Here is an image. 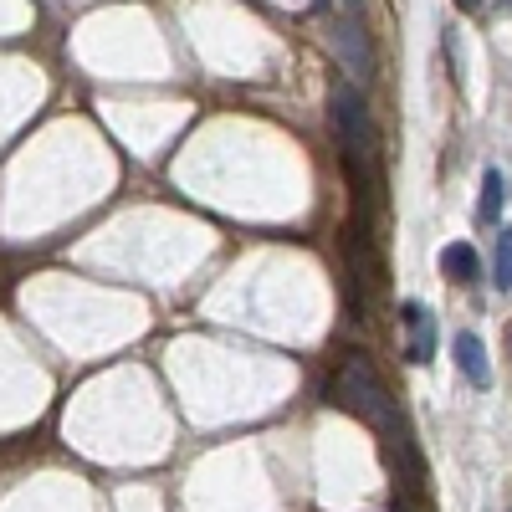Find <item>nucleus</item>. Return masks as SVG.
Returning <instances> with one entry per match:
<instances>
[{
  "instance_id": "nucleus-6",
  "label": "nucleus",
  "mask_w": 512,
  "mask_h": 512,
  "mask_svg": "<svg viewBox=\"0 0 512 512\" xmlns=\"http://www.w3.org/2000/svg\"><path fill=\"white\" fill-rule=\"evenodd\" d=\"M441 272H446L451 282H472V277L482 272L477 246H472V241H451V246L441 251Z\"/></svg>"
},
{
  "instance_id": "nucleus-9",
  "label": "nucleus",
  "mask_w": 512,
  "mask_h": 512,
  "mask_svg": "<svg viewBox=\"0 0 512 512\" xmlns=\"http://www.w3.org/2000/svg\"><path fill=\"white\" fill-rule=\"evenodd\" d=\"M456 6H461V11H477V6H482V0H456Z\"/></svg>"
},
{
  "instance_id": "nucleus-8",
  "label": "nucleus",
  "mask_w": 512,
  "mask_h": 512,
  "mask_svg": "<svg viewBox=\"0 0 512 512\" xmlns=\"http://www.w3.org/2000/svg\"><path fill=\"white\" fill-rule=\"evenodd\" d=\"M497 292H512V231L497 236Z\"/></svg>"
},
{
  "instance_id": "nucleus-3",
  "label": "nucleus",
  "mask_w": 512,
  "mask_h": 512,
  "mask_svg": "<svg viewBox=\"0 0 512 512\" xmlns=\"http://www.w3.org/2000/svg\"><path fill=\"white\" fill-rule=\"evenodd\" d=\"M400 323L410 328V364H431V354H436V318L425 313V303H405Z\"/></svg>"
},
{
  "instance_id": "nucleus-4",
  "label": "nucleus",
  "mask_w": 512,
  "mask_h": 512,
  "mask_svg": "<svg viewBox=\"0 0 512 512\" xmlns=\"http://www.w3.org/2000/svg\"><path fill=\"white\" fill-rule=\"evenodd\" d=\"M333 41H338V52H344V67H349L359 82H369V77H374V52H369L364 31H354L349 21H338V26H333Z\"/></svg>"
},
{
  "instance_id": "nucleus-5",
  "label": "nucleus",
  "mask_w": 512,
  "mask_h": 512,
  "mask_svg": "<svg viewBox=\"0 0 512 512\" xmlns=\"http://www.w3.org/2000/svg\"><path fill=\"white\" fill-rule=\"evenodd\" d=\"M456 364H461V374L472 379L477 390H487V384H492V359H487L477 333H456Z\"/></svg>"
},
{
  "instance_id": "nucleus-2",
  "label": "nucleus",
  "mask_w": 512,
  "mask_h": 512,
  "mask_svg": "<svg viewBox=\"0 0 512 512\" xmlns=\"http://www.w3.org/2000/svg\"><path fill=\"white\" fill-rule=\"evenodd\" d=\"M328 108H333V134H338V149H344L349 180L364 190L359 200L364 205H379V195H384V180H379V134H374V118H369L359 88L338 82Z\"/></svg>"
},
{
  "instance_id": "nucleus-11",
  "label": "nucleus",
  "mask_w": 512,
  "mask_h": 512,
  "mask_svg": "<svg viewBox=\"0 0 512 512\" xmlns=\"http://www.w3.org/2000/svg\"><path fill=\"white\" fill-rule=\"evenodd\" d=\"M349 6H359V0H349Z\"/></svg>"
},
{
  "instance_id": "nucleus-7",
  "label": "nucleus",
  "mask_w": 512,
  "mask_h": 512,
  "mask_svg": "<svg viewBox=\"0 0 512 512\" xmlns=\"http://www.w3.org/2000/svg\"><path fill=\"white\" fill-rule=\"evenodd\" d=\"M502 205H507V175H502V169H487V175H482V200H477V221L492 226L502 216Z\"/></svg>"
},
{
  "instance_id": "nucleus-10",
  "label": "nucleus",
  "mask_w": 512,
  "mask_h": 512,
  "mask_svg": "<svg viewBox=\"0 0 512 512\" xmlns=\"http://www.w3.org/2000/svg\"><path fill=\"white\" fill-rule=\"evenodd\" d=\"M502 6H512V0H502Z\"/></svg>"
},
{
  "instance_id": "nucleus-1",
  "label": "nucleus",
  "mask_w": 512,
  "mask_h": 512,
  "mask_svg": "<svg viewBox=\"0 0 512 512\" xmlns=\"http://www.w3.org/2000/svg\"><path fill=\"white\" fill-rule=\"evenodd\" d=\"M333 405L338 410H349V415H359L369 431L395 451V441L405 446V415H400V400L384 390V379L374 374V364L364 359V354H349L344 364H338V374H333Z\"/></svg>"
}]
</instances>
